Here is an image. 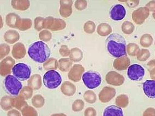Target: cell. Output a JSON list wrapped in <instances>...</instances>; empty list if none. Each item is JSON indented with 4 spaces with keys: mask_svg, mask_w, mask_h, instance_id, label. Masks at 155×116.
Instances as JSON below:
<instances>
[{
    "mask_svg": "<svg viewBox=\"0 0 155 116\" xmlns=\"http://www.w3.org/2000/svg\"><path fill=\"white\" fill-rule=\"evenodd\" d=\"M105 45L109 53L115 58L126 56V40L119 34L113 33L109 36L105 41Z\"/></svg>",
    "mask_w": 155,
    "mask_h": 116,
    "instance_id": "6da1fadb",
    "label": "cell"
},
{
    "mask_svg": "<svg viewBox=\"0 0 155 116\" xmlns=\"http://www.w3.org/2000/svg\"><path fill=\"white\" fill-rule=\"evenodd\" d=\"M28 54L33 61L43 63L49 58L51 52L47 45L42 41H38L31 45L28 50Z\"/></svg>",
    "mask_w": 155,
    "mask_h": 116,
    "instance_id": "7a4b0ae2",
    "label": "cell"
},
{
    "mask_svg": "<svg viewBox=\"0 0 155 116\" xmlns=\"http://www.w3.org/2000/svg\"><path fill=\"white\" fill-rule=\"evenodd\" d=\"M61 75L54 70L48 71L43 76V83L48 89H56L61 85Z\"/></svg>",
    "mask_w": 155,
    "mask_h": 116,
    "instance_id": "3957f363",
    "label": "cell"
},
{
    "mask_svg": "<svg viewBox=\"0 0 155 116\" xmlns=\"http://www.w3.org/2000/svg\"><path fill=\"white\" fill-rule=\"evenodd\" d=\"M5 87L7 92L12 96H17L22 89V85L14 75H8L4 81Z\"/></svg>",
    "mask_w": 155,
    "mask_h": 116,
    "instance_id": "277c9868",
    "label": "cell"
},
{
    "mask_svg": "<svg viewBox=\"0 0 155 116\" xmlns=\"http://www.w3.org/2000/svg\"><path fill=\"white\" fill-rule=\"evenodd\" d=\"M82 80L86 87L89 89H94L101 85L102 77L97 72L88 71L84 74Z\"/></svg>",
    "mask_w": 155,
    "mask_h": 116,
    "instance_id": "5b68a950",
    "label": "cell"
},
{
    "mask_svg": "<svg viewBox=\"0 0 155 116\" xmlns=\"http://www.w3.org/2000/svg\"><path fill=\"white\" fill-rule=\"evenodd\" d=\"M12 73L18 80L24 81L30 77L31 69L26 64L19 63L13 67Z\"/></svg>",
    "mask_w": 155,
    "mask_h": 116,
    "instance_id": "8992f818",
    "label": "cell"
},
{
    "mask_svg": "<svg viewBox=\"0 0 155 116\" xmlns=\"http://www.w3.org/2000/svg\"><path fill=\"white\" fill-rule=\"evenodd\" d=\"M127 75L131 80L141 81L145 75V70L139 64H133L128 67Z\"/></svg>",
    "mask_w": 155,
    "mask_h": 116,
    "instance_id": "52a82bcc",
    "label": "cell"
},
{
    "mask_svg": "<svg viewBox=\"0 0 155 116\" xmlns=\"http://www.w3.org/2000/svg\"><path fill=\"white\" fill-rule=\"evenodd\" d=\"M126 15V10L121 5H114L109 11L110 18L115 21L122 20Z\"/></svg>",
    "mask_w": 155,
    "mask_h": 116,
    "instance_id": "ba28073f",
    "label": "cell"
},
{
    "mask_svg": "<svg viewBox=\"0 0 155 116\" xmlns=\"http://www.w3.org/2000/svg\"><path fill=\"white\" fill-rule=\"evenodd\" d=\"M149 15V10L147 7H141L133 11L132 18L137 24L141 25Z\"/></svg>",
    "mask_w": 155,
    "mask_h": 116,
    "instance_id": "9c48e42d",
    "label": "cell"
},
{
    "mask_svg": "<svg viewBox=\"0 0 155 116\" xmlns=\"http://www.w3.org/2000/svg\"><path fill=\"white\" fill-rule=\"evenodd\" d=\"M105 79L107 83L114 86L122 85L125 81V78L122 75L113 71L108 72L106 75Z\"/></svg>",
    "mask_w": 155,
    "mask_h": 116,
    "instance_id": "30bf717a",
    "label": "cell"
},
{
    "mask_svg": "<svg viewBox=\"0 0 155 116\" xmlns=\"http://www.w3.org/2000/svg\"><path fill=\"white\" fill-rule=\"evenodd\" d=\"M116 94L115 89L109 87H105L99 94L100 100L102 102H108L113 99Z\"/></svg>",
    "mask_w": 155,
    "mask_h": 116,
    "instance_id": "8fae6325",
    "label": "cell"
},
{
    "mask_svg": "<svg viewBox=\"0 0 155 116\" xmlns=\"http://www.w3.org/2000/svg\"><path fill=\"white\" fill-rule=\"evenodd\" d=\"M84 71L83 66L79 64H75L72 68L68 74L69 79L74 81L75 82L79 81L81 77V74Z\"/></svg>",
    "mask_w": 155,
    "mask_h": 116,
    "instance_id": "7c38bea8",
    "label": "cell"
},
{
    "mask_svg": "<svg viewBox=\"0 0 155 116\" xmlns=\"http://www.w3.org/2000/svg\"><path fill=\"white\" fill-rule=\"evenodd\" d=\"M143 89L144 93L151 99L155 98V81L147 80L143 83Z\"/></svg>",
    "mask_w": 155,
    "mask_h": 116,
    "instance_id": "4fadbf2b",
    "label": "cell"
},
{
    "mask_svg": "<svg viewBox=\"0 0 155 116\" xmlns=\"http://www.w3.org/2000/svg\"><path fill=\"white\" fill-rule=\"evenodd\" d=\"M130 64V60L126 56L117 58L114 62V66L118 70H123L127 68Z\"/></svg>",
    "mask_w": 155,
    "mask_h": 116,
    "instance_id": "5bb4252c",
    "label": "cell"
},
{
    "mask_svg": "<svg viewBox=\"0 0 155 116\" xmlns=\"http://www.w3.org/2000/svg\"><path fill=\"white\" fill-rule=\"evenodd\" d=\"M104 116H123L122 109L114 105H111L106 108L103 112Z\"/></svg>",
    "mask_w": 155,
    "mask_h": 116,
    "instance_id": "9a60e30c",
    "label": "cell"
},
{
    "mask_svg": "<svg viewBox=\"0 0 155 116\" xmlns=\"http://www.w3.org/2000/svg\"><path fill=\"white\" fill-rule=\"evenodd\" d=\"M128 49H132V50H127L128 53L130 55L136 56L139 52V47L136 44H130L127 47Z\"/></svg>",
    "mask_w": 155,
    "mask_h": 116,
    "instance_id": "2e32d148",
    "label": "cell"
},
{
    "mask_svg": "<svg viewBox=\"0 0 155 116\" xmlns=\"http://www.w3.org/2000/svg\"><path fill=\"white\" fill-rule=\"evenodd\" d=\"M152 40L151 36H150L149 34H145L144 36H143L141 38V44L142 46L145 47H149L150 45L151 44L152 42H148L147 40Z\"/></svg>",
    "mask_w": 155,
    "mask_h": 116,
    "instance_id": "e0dca14e",
    "label": "cell"
},
{
    "mask_svg": "<svg viewBox=\"0 0 155 116\" xmlns=\"http://www.w3.org/2000/svg\"><path fill=\"white\" fill-rule=\"evenodd\" d=\"M139 55L138 56V60L140 61H146L147 58H149L150 56L149 51L147 50H142L140 51V53H138Z\"/></svg>",
    "mask_w": 155,
    "mask_h": 116,
    "instance_id": "ac0fdd59",
    "label": "cell"
},
{
    "mask_svg": "<svg viewBox=\"0 0 155 116\" xmlns=\"http://www.w3.org/2000/svg\"><path fill=\"white\" fill-rule=\"evenodd\" d=\"M123 26H125V27H127L125 30L124 31V33L125 34H130L132 33L134 28L132 23L128 21L124 22Z\"/></svg>",
    "mask_w": 155,
    "mask_h": 116,
    "instance_id": "d6986e66",
    "label": "cell"
}]
</instances>
